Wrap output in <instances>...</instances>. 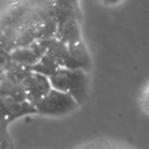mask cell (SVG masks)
<instances>
[{
	"instance_id": "obj_1",
	"label": "cell",
	"mask_w": 149,
	"mask_h": 149,
	"mask_svg": "<svg viewBox=\"0 0 149 149\" xmlns=\"http://www.w3.org/2000/svg\"><path fill=\"white\" fill-rule=\"evenodd\" d=\"M50 81L56 90L68 92L78 102V104H82L86 101L88 90V77L86 70L60 67L50 77Z\"/></svg>"
},
{
	"instance_id": "obj_2",
	"label": "cell",
	"mask_w": 149,
	"mask_h": 149,
	"mask_svg": "<svg viewBox=\"0 0 149 149\" xmlns=\"http://www.w3.org/2000/svg\"><path fill=\"white\" fill-rule=\"evenodd\" d=\"M78 106V102L68 92L56 90L52 87V90L36 104V108L39 114L62 116L74 111Z\"/></svg>"
},
{
	"instance_id": "obj_3",
	"label": "cell",
	"mask_w": 149,
	"mask_h": 149,
	"mask_svg": "<svg viewBox=\"0 0 149 149\" xmlns=\"http://www.w3.org/2000/svg\"><path fill=\"white\" fill-rule=\"evenodd\" d=\"M22 86L26 91L27 101H30L35 106L52 90L50 77L36 71H31L27 74L22 81Z\"/></svg>"
},
{
	"instance_id": "obj_4",
	"label": "cell",
	"mask_w": 149,
	"mask_h": 149,
	"mask_svg": "<svg viewBox=\"0 0 149 149\" xmlns=\"http://www.w3.org/2000/svg\"><path fill=\"white\" fill-rule=\"evenodd\" d=\"M27 114H39L36 106L30 101H16L10 97H1V119L10 123Z\"/></svg>"
},
{
	"instance_id": "obj_5",
	"label": "cell",
	"mask_w": 149,
	"mask_h": 149,
	"mask_svg": "<svg viewBox=\"0 0 149 149\" xmlns=\"http://www.w3.org/2000/svg\"><path fill=\"white\" fill-rule=\"evenodd\" d=\"M68 49H70V56L65 67L72 70L82 68L88 71L91 68V58L85 42L82 40L76 41V42H71L68 44Z\"/></svg>"
},
{
	"instance_id": "obj_6",
	"label": "cell",
	"mask_w": 149,
	"mask_h": 149,
	"mask_svg": "<svg viewBox=\"0 0 149 149\" xmlns=\"http://www.w3.org/2000/svg\"><path fill=\"white\" fill-rule=\"evenodd\" d=\"M80 21L81 20H78L76 17H70L63 21H60L55 37L66 44L76 42V41L82 40L81 30H80Z\"/></svg>"
},
{
	"instance_id": "obj_7",
	"label": "cell",
	"mask_w": 149,
	"mask_h": 149,
	"mask_svg": "<svg viewBox=\"0 0 149 149\" xmlns=\"http://www.w3.org/2000/svg\"><path fill=\"white\" fill-rule=\"evenodd\" d=\"M0 92H1V97H10L16 101H27V95L22 83L11 80L5 72H1Z\"/></svg>"
},
{
	"instance_id": "obj_8",
	"label": "cell",
	"mask_w": 149,
	"mask_h": 149,
	"mask_svg": "<svg viewBox=\"0 0 149 149\" xmlns=\"http://www.w3.org/2000/svg\"><path fill=\"white\" fill-rule=\"evenodd\" d=\"M46 54L50 55L61 67H65V65H66L67 60H68V56H70L68 44L63 42V41H60L56 39V37H54V41L51 42Z\"/></svg>"
},
{
	"instance_id": "obj_9",
	"label": "cell",
	"mask_w": 149,
	"mask_h": 149,
	"mask_svg": "<svg viewBox=\"0 0 149 149\" xmlns=\"http://www.w3.org/2000/svg\"><path fill=\"white\" fill-rule=\"evenodd\" d=\"M11 58L19 63H24L27 66H32L40 61V56L35 52L31 46H24V47H16L11 52Z\"/></svg>"
},
{
	"instance_id": "obj_10",
	"label": "cell",
	"mask_w": 149,
	"mask_h": 149,
	"mask_svg": "<svg viewBox=\"0 0 149 149\" xmlns=\"http://www.w3.org/2000/svg\"><path fill=\"white\" fill-rule=\"evenodd\" d=\"M60 67H61V66H60V65L56 62L50 55L46 54V55H44L42 57L40 58L39 62L35 63V65H32L31 70H32V71L40 72V73L46 74V76L51 77Z\"/></svg>"
},
{
	"instance_id": "obj_11",
	"label": "cell",
	"mask_w": 149,
	"mask_h": 149,
	"mask_svg": "<svg viewBox=\"0 0 149 149\" xmlns=\"http://www.w3.org/2000/svg\"><path fill=\"white\" fill-rule=\"evenodd\" d=\"M141 106L146 112H149V82L141 92Z\"/></svg>"
},
{
	"instance_id": "obj_12",
	"label": "cell",
	"mask_w": 149,
	"mask_h": 149,
	"mask_svg": "<svg viewBox=\"0 0 149 149\" xmlns=\"http://www.w3.org/2000/svg\"><path fill=\"white\" fill-rule=\"evenodd\" d=\"M56 4L62 6H67V8H72L76 9V10H80V6H78V0H54Z\"/></svg>"
},
{
	"instance_id": "obj_13",
	"label": "cell",
	"mask_w": 149,
	"mask_h": 149,
	"mask_svg": "<svg viewBox=\"0 0 149 149\" xmlns=\"http://www.w3.org/2000/svg\"><path fill=\"white\" fill-rule=\"evenodd\" d=\"M122 0H101V3L106 6H111V5H117L118 3H120Z\"/></svg>"
}]
</instances>
